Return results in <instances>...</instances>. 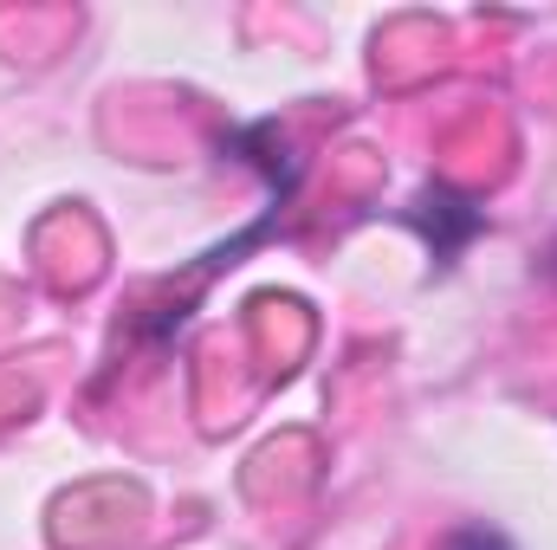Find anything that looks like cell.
<instances>
[{
    "label": "cell",
    "instance_id": "6da1fadb",
    "mask_svg": "<svg viewBox=\"0 0 557 550\" xmlns=\"http://www.w3.org/2000/svg\"><path fill=\"white\" fill-rule=\"evenodd\" d=\"M403 227H416L421 240H428V253H434V273H447V266L486 234V208H480L473 195L447 188V182H428L416 201L403 208Z\"/></svg>",
    "mask_w": 557,
    "mask_h": 550
},
{
    "label": "cell",
    "instance_id": "3957f363",
    "mask_svg": "<svg viewBox=\"0 0 557 550\" xmlns=\"http://www.w3.org/2000/svg\"><path fill=\"white\" fill-rule=\"evenodd\" d=\"M539 273H545V278H552V285H557V240H552V247H545V260H539Z\"/></svg>",
    "mask_w": 557,
    "mask_h": 550
},
{
    "label": "cell",
    "instance_id": "7a4b0ae2",
    "mask_svg": "<svg viewBox=\"0 0 557 550\" xmlns=\"http://www.w3.org/2000/svg\"><path fill=\"white\" fill-rule=\"evenodd\" d=\"M441 550H519L506 532H493V525H460V532H447Z\"/></svg>",
    "mask_w": 557,
    "mask_h": 550
}]
</instances>
